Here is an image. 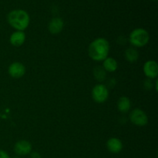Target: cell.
I'll return each instance as SVG.
<instances>
[{
	"mask_svg": "<svg viewBox=\"0 0 158 158\" xmlns=\"http://www.w3.org/2000/svg\"><path fill=\"white\" fill-rule=\"evenodd\" d=\"M154 86H155V90L157 91V80H156L155 85H154Z\"/></svg>",
	"mask_w": 158,
	"mask_h": 158,
	"instance_id": "cell-19",
	"label": "cell"
},
{
	"mask_svg": "<svg viewBox=\"0 0 158 158\" xmlns=\"http://www.w3.org/2000/svg\"><path fill=\"white\" fill-rule=\"evenodd\" d=\"M106 148L110 152L113 154H118L123 149V143L120 139L112 137L106 142Z\"/></svg>",
	"mask_w": 158,
	"mask_h": 158,
	"instance_id": "cell-9",
	"label": "cell"
},
{
	"mask_svg": "<svg viewBox=\"0 0 158 158\" xmlns=\"http://www.w3.org/2000/svg\"><path fill=\"white\" fill-rule=\"evenodd\" d=\"M149 33L143 28L134 29L129 35L130 43L135 47H143L146 46L149 42Z\"/></svg>",
	"mask_w": 158,
	"mask_h": 158,
	"instance_id": "cell-3",
	"label": "cell"
},
{
	"mask_svg": "<svg viewBox=\"0 0 158 158\" xmlns=\"http://www.w3.org/2000/svg\"><path fill=\"white\" fill-rule=\"evenodd\" d=\"M30 158H42V157L40 153L34 151V152L30 153Z\"/></svg>",
	"mask_w": 158,
	"mask_h": 158,
	"instance_id": "cell-18",
	"label": "cell"
},
{
	"mask_svg": "<svg viewBox=\"0 0 158 158\" xmlns=\"http://www.w3.org/2000/svg\"><path fill=\"white\" fill-rule=\"evenodd\" d=\"M0 158H11L9 154L3 150H0Z\"/></svg>",
	"mask_w": 158,
	"mask_h": 158,
	"instance_id": "cell-17",
	"label": "cell"
},
{
	"mask_svg": "<svg viewBox=\"0 0 158 158\" xmlns=\"http://www.w3.org/2000/svg\"><path fill=\"white\" fill-rule=\"evenodd\" d=\"M63 26H64V23L63 19L59 17H56L50 20L48 28H49V31L52 34H58L62 32Z\"/></svg>",
	"mask_w": 158,
	"mask_h": 158,
	"instance_id": "cell-10",
	"label": "cell"
},
{
	"mask_svg": "<svg viewBox=\"0 0 158 158\" xmlns=\"http://www.w3.org/2000/svg\"><path fill=\"white\" fill-rule=\"evenodd\" d=\"M125 58L130 63H135L139 59V52L134 48H128L125 51Z\"/></svg>",
	"mask_w": 158,
	"mask_h": 158,
	"instance_id": "cell-14",
	"label": "cell"
},
{
	"mask_svg": "<svg viewBox=\"0 0 158 158\" xmlns=\"http://www.w3.org/2000/svg\"><path fill=\"white\" fill-rule=\"evenodd\" d=\"M94 76L97 80L102 82L105 80L106 77V72L103 66H96L94 69Z\"/></svg>",
	"mask_w": 158,
	"mask_h": 158,
	"instance_id": "cell-15",
	"label": "cell"
},
{
	"mask_svg": "<svg viewBox=\"0 0 158 158\" xmlns=\"http://www.w3.org/2000/svg\"><path fill=\"white\" fill-rule=\"evenodd\" d=\"M143 73L148 79H156L158 76V65L154 60H148L143 65Z\"/></svg>",
	"mask_w": 158,
	"mask_h": 158,
	"instance_id": "cell-8",
	"label": "cell"
},
{
	"mask_svg": "<svg viewBox=\"0 0 158 158\" xmlns=\"http://www.w3.org/2000/svg\"><path fill=\"white\" fill-rule=\"evenodd\" d=\"M143 86L146 89H151L153 87V82L151 81V79H147L143 81Z\"/></svg>",
	"mask_w": 158,
	"mask_h": 158,
	"instance_id": "cell-16",
	"label": "cell"
},
{
	"mask_svg": "<svg viewBox=\"0 0 158 158\" xmlns=\"http://www.w3.org/2000/svg\"><path fill=\"white\" fill-rule=\"evenodd\" d=\"M109 97V90L103 84H97L93 88L92 97L98 103H104Z\"/></svg>",
	"mask_w": 158,
	"mask_h": 158,
	"instance_id": "cell-4",
	"label": "cell"
},
{
	"mask_svg": "<svg viewBox=\"0 0 158 158\" xmlns=\"http://www.w3.org/2000/svg\"><path fill=\"white\" fill-rule=\"evenodd\" d=\"M110 52V43L106 39L97 38L89 44L88 53L94 61H103Z\"/></svg>",
	"mask_w": 158,
	"mask_h": 158,
	"instance_id": "cell-1",
	"label": "cell"
},
{
	"mask_svg": "<svg viewBox=\"0 0 158 158\" xmlns=\"http://www.w3.org/2000/svg\"><path fill=\"white\" fill-rule=\"evenodd\" d=\"M154 1H156V0H154Z\"/></svg>",
	"mask_w": 158,
	"mask_h": 158,
	"instance_id": "cell-21",
	"label": "cell"
},
{
	"mask_svg": "<svg viewBox=\"0 0 158 158\" xmlns=\"http://www.w3.org/2000/svg\"><path fill=\"white\" fill-rule=\"evenodd\" d=\"M117 67H118V64L115 59L112 58V57H106L103 60V68L106 72H115L117 69Z\"/></svg>",
	"mask_w": 158,
	"mask_h": 158,
	"instance_id": "cell-12",
	"label": "cell"
},
{
	"mask_svg": "<svg viewBox=\"0 0 158 158\" xmlns=\"http://www.w3.org/2000/svg\"><path fill=\"white\" fill-rule=\"evenodd\" d=\"M130 120L131 123L139 127L145 126L148 123V117L146 113L138 108L131 111L130 114Z\"/></svg>",
	"mask_w": 158,
	"mask_h": 158,
	"instance_id": "cell-5",
	"label": "cell"
},
{
	"mask_svg": "<svg viewBox=\"0 0 158 158\" xmlns=\"http://www.w3.org/2000/svg\"><path fill=\"white\" fill-rule=\"evenodd\" d=\"M26 41V34L23 31H15L9 38V42L14 46H21Z\"/></svg>",
	"mask_w": 158,
	"mask_h": 158,
	"instance_id": "cell-11",
	"label": "cell"
},
{
	"mask_svg": "<svg viewBox=\"0 0 158 158\" xmlns=\"http://www.w3.org/2000/svg\"><path fill=\"white\" fill-rule=\"evenodd\" d=\"M131 100L127 97H121L117 102V108L121 113H127L131 110Z\"/></svg>",
	"mask_w": 158,
	"mask_h": 158,
	"instance_id": "cell-13",
	"label": "cell"
},
{
	"mask_svg": "<svg viewBox=\"0 0 158 158\" xmlns=\"http://www.w3.org/2000/svg\"><path fill=\"white\" fill-rule=\"evenodd\" d=\"M8 73L12 78L19 79L23 77L26 73V67L19 62H14L9 65Z\"/></svg>",
	"mask_w": 158,
	"mask_h": 158,
	"instance_id": "cell-7",
	"label": "cell"
},
{
	"mask_svg": "<svg viewBox=\"0 0 158 158\" xmlns=\"http://www.w3.org/2000/svg\"><path fill=\"white\" fill-rule=\"evenodd\" d=\"M8 23L17 31H23L29 26L30 17L26 11L15 9L8 14Z\"/></svg>",
	"mask_w": 158,
	"mask_h": 158,
	"instance_id": "cell-2",
	"label": "cell"
},
{
	"mask_svg": "<svg viewBox=\"0 0 158 158\" xmlns=\"http://www.w3.org/2000/svg\"><path fill=\"white\" fill-rule=\"evenodd\" d=\"M32 144L28 140H21L14 145V152L19 156H26L32 152Z\"/></svg>",
	"mask_w": 158,
	"mask_h": 158,
	"instance_id": "cell-6",
	"label": "cell"
},
{
	"mask_svg": "<svg viewBox=\"0 0 158 158\" xmlns=\"http://www.w3.org/2000/svg\"><path fill=\"white\" fill-rule=\"evenodd\" d=\"M14 158H21V157H15Z\"/></svg>",
	"mask_w": 158,
	"mask_h": 158,
	"instance_id": "cell-20",
	"label": "cell"
}]
</instances>
